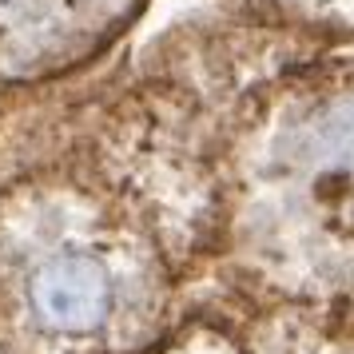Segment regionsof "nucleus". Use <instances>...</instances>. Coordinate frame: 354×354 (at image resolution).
I'll return each instance as SVG.
<instances>
[{
  "label": "nucleus",
  "instance_id": "f257e3e1",
  "mask_svg": "<svg viewBox=\"0 0 354 354\" xmlns=\"http://www.w3.org/2000/svg\"><path fill=\"white\" fill-rule=\"evenodd\" d=\"M32 299L48 322L80 330V326H92L108 310L112 287H108V274H104L100 263H92L84 255H68V259L48 263L36 274Z\"/></svg>",
  "mask_w": 354,
  "mask_h": 354
},
{
  "label": "nucleus",
  "instance_id": "f03ea898",
  "mask_svg": "<svg viewBox=\"0 0 354 354\" xmlns=\"http://www.w3.org/2000/svg\"><path fill=\"white\" fill-rule=\"evenodd\" d=\"M330 140H335L342 151H354V108H342V112L330 115Z\"/></svg>",
  "mask_w": 354,
  "mask_h": 354
}]
</instances>
